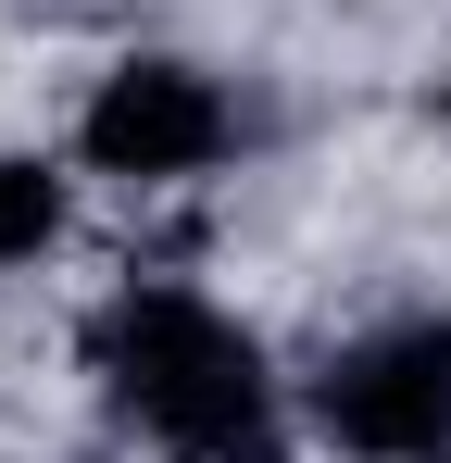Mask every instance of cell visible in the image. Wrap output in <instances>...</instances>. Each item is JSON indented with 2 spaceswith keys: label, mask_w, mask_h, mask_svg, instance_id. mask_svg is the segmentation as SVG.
<instances>
[{
  "label": "cell",
  "mask_w": 451,
  "mask_h": 463,
  "mask_svg": "<svg viewBox=\"0 0 451 463\" xmlns=\"http://www.w3.org/2000/svg\"><path fill=\"white\" fill-rule=\"evenodd\" d=\"M88 376L176 463H276V376H264L251 326L214 313L201 288H176V276H139V288L101 301Z\"/></svg>",
  "instance_id": "6da1fadb"
},
{
  "label": "cell",
  "mask_w": 451,
  "mask_h": 463,
  "mask_svg": "<svg viewBox=\"0 0 451 463\" xmlns=\"http://www.w3.org/2000/svg\"><path fill=\"white\" fill-rule=\"evenodd\" d=\"M226 151H238V100L201 63H176V51L113 63V76L88 88V113H75V163L113 175V188H188Z\"/></svg>",
  "instance_id": "7a4b0ae2"
},
{
  "label": "cell",
  "mask_w": 451,
  "mask_h": 463,
  "mask_svg": "<svg viewBox=\"0 0 451 463\" xmlns=\"http://www.w3.org/2000/svg\"><path fill=\"white\" fill-rule=\"evenodd\" d=\"M313 426L351 463H439L451 451V313H401L313 376Z\"/></svg>",
  "instance_id": "3957f363"
},
{
  "label": "cell",
  "mask_w": 451,
  "mask_h": 463,
  "mask_svg": "<svg viewBox=\"0 0 451 463\" xmlns=\"http://www.w3.org/2000/svg\"><path fill=\"white\" fill-rule=\"evenodd\" d=\"M63 163H38V151H0V263H38L51 238H63Z\"/></svg>",
  "instance_id": "277c9868"
},
{
  "label": "cell",
  "mask_w": 451,
  "mask_h": 463,
  "mask_svg": "<svg viewBox=\"0 0 451 463\" xmlns=\"http://www.w3.org/2000/svg\"><path fill=\"white\" fill-rule=\"evenodd\" d=\"M439 126H451V76H439Z\"/></svg>",
  "instance_id": "5b68a950"
},
{
  "label": "cell",
  "mask_w": 451,
  "mask_h": 463,
  "mask_svg": "<svg viewBox=\"0 0 451 463\" xmlns=\"http://www.w3.org/2000/svg\"><path fill=\"white\" fill-rule=\"evenodd\" d=\"M439 463H451V451H439Z\"/></svg>",
  "instance_id": "8992f818"
}]
</instances>
